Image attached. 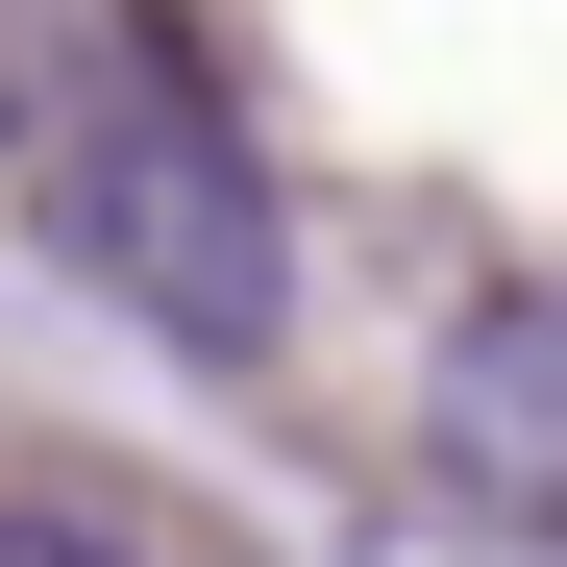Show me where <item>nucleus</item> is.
Here are the masks:
<instances>
[{
	"instance_id": "nucleus-2",
	"label": "nucleus",
	"mask_w": 567,
	"mask_h": 567,
	"mask_svg": "<svg viewBox=\"0 0 567 567\" xmlns=\"http://www.w3.org/2000/svg\"><path fill=\"white\" fill-rule=\"evenodd\" d=\"M420 468H444V518L567 543V271H494V297L420 346Z\"/></svg>"
},
{
	"instance_id": "nucleus-3",
	"label": "nucleus",
	"mask_w": 567,
	"mask_h": 567,
	"mask_svg": "<svg viewBox=\"0 0 567 567\" xmlns=\"http://www.w3.org/2000/svg\"><path fill=\"white\" fill-rule=\"evenodd\" d=\"M0 567H173L124 494H50V468H25V494H0Z\"/></svg>"
},
{
	"instance_id": "nucleus-1",
	"label": "nucleus",
	"mask_w": 567,
	"mask_h": 567,
	"mask_svg": "<svg viewBox=\"0 0 567 567\" xmlns=\"http://www.w3.org/2000/svg\"><path fill=\"white\" fill-rule=\"evenodd\" d=\"M25 223L100 321L198 346V370H271L297 346V198L198 50L148 0H50V148H25Z\"/></svg>"
}]
</instances>
